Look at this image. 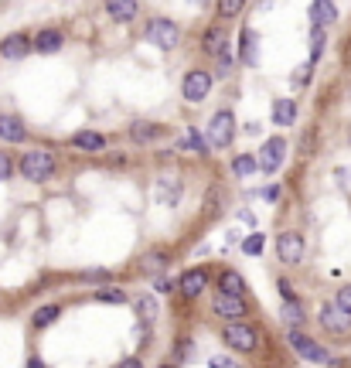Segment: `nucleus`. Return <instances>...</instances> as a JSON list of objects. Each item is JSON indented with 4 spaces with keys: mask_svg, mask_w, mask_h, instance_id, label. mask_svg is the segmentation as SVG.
Here are the masks:
<instances>
[{
    "mask_svg": "<svg viewBox=\"0 0 351 368\" xmlns=\"http://www.w3.org/2000/svg\"><path fill=\"white\" fill-rule=\"evenodd\" d=\"M96 300H103V304H127V293L120 287H103L96 290Z\"/></svg>",
    "mask_w": 351,
    "mask_h": 368,
    "instance_id": "25",
    "label": "nucleus"
},
{
    "mask_svg": "<svg viewBox=\"0 0 351 368\" xmlns=\"http://www.w3.org/2000/svg\"><path fill=\"white\" fill-rule=\"evenodd\" d=\"M259 171V160L252 157V154H239V157L232 160V174L236 178H252Z\"/></svg>",
    "mask_w": 351,
    "mask_h": 368,
    "instance_id": "20",
    "label": "nucleus"
},
{
    "mask_svg": "<svg viewBox=\"0 0 351 368\" xmlns=\"http://www.w3.org/2000/svg\"><path fill=\"white\" fill-rule=\"evenodd\" d=\"M338 307H341V311H348V314H351V287L338 290Z\"/></svg>",
    "mask_w": 351,
    "mask_h": 368,
    "instance_id": "33",
    "label": "nucleus"
},
{
    "mask_svg": "<svg viewBox=\"0 0 351 368\" xmlns=\"http://www.w3.org/2000/svg\"><path fill=\"white\" fill-rule=\"evenodd\" d=\"M225 344H232L236 351H252L259 344V334L249 324H229L225 327Z\"/></svg>",
    "mask_w": 351,
    "mask_h": 368,
    "instance_id": "9",
    "label": "nucleus"
},
{
    "mask_svg": "<svg viewBox=\"0 0 351 368\" xmlns=\"http://www.w3.org/2000/svg\"><path fill=\"white\" fill-rule=\"evenodd\" d=\"M310 17H314V27H324V24H331V21H338V3L314 0V3H310Z\"/></svg>",
    "mask_w": 351,
    "mask_h": 368,
    "instance_id": "17",
    "label": "nucleus"
},
{
    "mask_svg": "<svg viewBox=\"0 0 351 368\" xmlns=\"http://www.w3.org/2000/svg\"><path fill=\"white\" fill-rule=\"evenodd\" d=\"M136 314H140L143 324H154V320H157V300H154L150 293H147V297H140V300H136Z\"/></svg>",
    "mask_w": 351,
    "mask_h": 368,
    "instance_id": "22",
    "label": "nucleus"
},
{
    "mask_svg": "<svg viewBox=\"0 0 351 368\" xmlns=\"http://www.w3.org/2000/svg\"><path fill=\"white\" fill-rule=\"evenodd\" d=\"M321 327L331 331V334H348L351 331V314L348 311H341V307H321Z\"/></svg>",
    "mask_w": 351,
    "mask_h": 368,
    "instance_id": "10",
    "label": "nucleus"
},
{
    "mask_svg": "<svg viewBox=\"0 0 351 368\" xmlns=\"http://www.w3.org/2000/svg\"><path fill=\"white\" fill-rule=\"evenodd\" d=\"M201 48H205L208 55H218V58H222V55H225V27H222V24L208 27V31H205V38H201Z\"/></svg>",
    "mask_w": 351,
    "mask_h": 368,
    "instance_id": "15",
    "label": "nucleus"
},
{
    "mask_svg": "<svg viewBox=\"0 0 351 368\" xmlns=\"http://www.w3.org/2000/svg\"><path fill=\"white\" fill-rule=\"evenodd\" d=\"M283 154H287V140L283 136H270L266 143H263V150H259V171H266V174H273L280 164H283Z\"/></svg>",
    "mask_w": 351,
    "mask_h": 368,
    "instance_id": "6",
    "label": "nucleus"
},
{
    "mask_svg": "<svg viewBox=\"0 0 351 368\" xmlns=\"http://www.w3.org/2000/svg\"><path fill=\"white\" fill-rule=\"evenodd\" d=\"M188 147H191V150H198V154H205V140H201L198 133H191V136H188Z\"/></svg>",
    "mask_w": 351,
    "mask_h": 368,
    "instance_id": "35",
    "label": "nucleus"
},
{
    "mask_svg": "<svg viewBox=\"0 0 351 368\" xmlns=\"http://www.w3.org/2000/svg\"><path fill=\"white\" fill-rule=\"evenodd\" d=\"M116 368H143V362H140V358H123Z\"/></svg>",
    "mask_w": 351,
    "mask_h": 368,
    "instance_id": "39",
    "label": "nucleus"
},
{
    "mask_svg": "<svg viewBox=\"0 0 351 368\" xmlns=\"http://www.w3.org/2000/svg\"><path fill=\"white\" fill-rule=\"evenodd\" d=\"M27 52H31V38H27V34H10V38L0 41V55H3L7 62H17V58H24Z\"/></svg>",
    "mask_w": 351,
    "mask_h": 368,
    "instance_id": "11",
    "label": "nucleus"
},
{
    "mask_svg": "<svg viewBox=\"0 0 351 368\" xmlns=\"http://www.w3.org/2000/svg\"><path fill=\"white\" fill-rule=\"evenodd\" d=\"M303 82H310V65H300L297 76H294V85H303Z\"/></svg>",
    "mask_w": 351,
    "mask_h": 368,
    "instance_id": "34",
    "label": "nucleus"
},
{
    "mask_svg": "<svg viewBox=\"0 0 351 368\" xmlns=\"http://www.w3.org/2000/svg\"><path fill=\"white\" fill-rule=\"evenodd\" d=\"M21 174L24 181H48L55 174V157L48 150H27L21 157Z\"/></svg>",
    "mask_w": 351,
    "mask_h": 368,
    "instance_id": "1",
    "label": "nucleus"
},
{
    "mask_svg": "<svg viewBox=\"0 0 351 368\" xmlns=\"http://www.w3.org/2000/svg\"><path fill=\"white\" fill-rule=\"evenodd\" d=\"M147 38H150V45H157V48H164V52H171V48H178L181 31H178V24H174L171 17H154V21L147 24Z\"/></svg>",
    "mask_w": 351,
    "mask_h": 368,
    "instance_id": "2",
    "label": "nucleus"
},
{
    "mask_svg": "<svg viewBox=\"0 0 351 368\" xmlns=\"http://www.w3.org/2000/svg\"><path fill=\"white\" fill-rule=\"evenodd\" d=\"M290 344H294V351H297L300 358H307V362H314V365H324V362H327V351H324V348L314 341V338L300 334V331H290Z\"/></svg>",
    "mask_w": 351,
    "mask_h": 368,
    "instance_id": "7",
    "label": "nucleus"
},
{
    "mask_svg": "<svg viewBox=\"0 0 351 368\" xmlns=\"http://www.w3.org/2000/svg\"><path fill=\"white\" fill-rule=\"evenodd\" d=\"M58 314H62V307H58V304H48V307H38L31 320H34V327H48Z\"/></svg>",
    "mask_w": 351,
    "mask_h": 368,
    "instance_id": "23",
    "label": "nucleus"
},
{
    "mask_svg": "<svg viewBox=\"0 0 351 368\" xmlns=\"http://www.w3.org/2000/svg\"><path fill=\"white\" fill-rule=\"evenodd\" d=\"M218 211V187H212V194H208V215H215Z\"/></svg>",
    "mask_w": 351,
    "mask_h": 368,
    "instance_id": "38",
    "label": "nucleus"
},
{
    "mask_svg": "<svg viewBox=\"0 0 351 368\" xmlns=\"http://www.w3.org/2000/svg\"><path fill=\"white\" fill-rule=\"evenodd\" d=\"M62 45H65V38H62V31H55V27H45V31H38V34H34V48H38V52H45V55L58 52Z\"/></svg>",
    "mask_w": 351,
    "mask_h": 368,
    "instance_id": "14",
    "label": "nucleus"
},
{
    "mask_svg": "<svg viewBox=\"0 0 351 368\" xmlns=\"http://www.w3.org/2000/svg\"><path fill=\"white\" fill-rule=\"evenodd\" d=\"M229 69H232V58L222 55V58H218V76H229Z\"/></svg>",
    "mask_w": 351,
    "mask_h": 368,
    "instance_id": "37",
    "label": "nucleus"
},
{
    "mask_svg": "<svg viewBox=\"0 0 351 368\" xmlns=\"http://www.w3.org/2000/svg\"><path fill=\"white\" fill-rule=\"evenodd\" d=\"M0 136H3L7 143H21V140L27 136L24 120H21V116H10V113H3V116H0Z\"/></svg>",
    "mask_w": 351,
    "mask_h": 368,
    "instance_id": "12",
    "label": "nucleus"
},
{
    "mask_svg": "<svg viewBox=\"0 0 351 368\" xmlns=\"http://www.w3.org/2000/svg\"><path fill=\"white\" fill-rule=\"evenodd\" d=\"M157 133H161V127H157V123H134L130 136H134L136 143H147V140H154Z\"/></svg>",
    "mask_w": 351,
    "mask_h": 368,
    "instance_id": "24",
    "label": "nucleus"
},
{
    "mask_svg": "<svg viewBox=\"0 0 351 368\" xmlns=\"http://www.w3.org/2000/svg\"><path fill=\"white\" fill-rule=\"evenodd\" d=\"M294 116H297L294 99H276V103H273V123H276V127H290Z\"/></svg>",
    "mask_w": 351,
    "mask_h": 368,
    "instance_id": "19",
    "label": "nucleus"
},
{
    "mask_svg": "<svg viewBox=\"0 0 351 368\" xmlns=\"http://www.w3.org/2000/svg\"><path fill=\"white\" fill-rule=\"evenodd\" d=\"M243 62H249V65L256 62V31H249V27L243 31Z\"/></svg>",
    "mask_w": 351,
    "mask_h": 368,
    "instance_id": "26",
    "label": "nucleus"
},
{
    "mask_svg": "<svg viewBox=\"0 0 351 368\" xmlns=\"http://www.w3.org/2000/svg\"><path fill=\"white\" fill-rule=\"evenodd\" d=\"M283 317H287V324H300V320H303V307L294 300V304H287V307H283Z\"/></svg>",
    "mask_w": 351,
    "mask_h": 368,
    "instance_id": "29",
    "label": "nucleus"
},
{
    "mask_svg": "<svg viewBox=\"0 0 351 368\" xmlns=\"http://www.w3.org/2000/svg\"><path fill=\"white\" fill-rule=\"evenodd\" d=\"M243 0H222V3H218V14H222V17H236V14H243Z\"/></svg>",
    "mask_w": 351,
    "mask_h": 368,
    "instance_id": "28",
    "label": "nucleus"
},
{
    "mask_svg": "<svg viewBox=\"0 0 351 368\" xmlns=\"http://www.w3.org/2000/svg\"><path fill=\"white\" fill-rule=\"evenodd\" d=\"M212 311H215L218 317H229L232 324H239V317L249 314L243 297H229V293H218L215 300H212Z\"/></svg>",
    "mask_w": 351,
    "mask_h": 368,
    "instance_id": "8",
    "label": "nucleus"
},
{
    "mask_svg": "<svg viewBox=\"0 0 351 368\" xmlns=\"http://www.w3.org/2000/svg\"><path fill=\"white\" fill-rule=\"evenodd\" d=\"M212 368H239V365H236L232 358H222V355H215V358H212Z\"/></svg>",
    "mask_w": 351,
    "mask_h": 368,
    "instance_id": "36",
    "label": "nucleus"
},
{
    "mask_svg": "<svg viewBox=\"0 0 351 368\" xmlns=\"http://www.w3.org/2000/svg\"><path fill=\"white\" fill-rule=\"evenodd\" d=\"M10 174H14V164H10V154H3V150H0V181H7Z\"/></svg>",
    "mask_w": 351,
    "mask_h": 368,
    "instance_id": "32",
    "label": "nucleus"
},
{
    "mask_svg": "<svg viewBox=\"0 0 351 368\" xmlns=\"http://www.w3.org/2000/svg\"><path fill=\"white\" fill-rule=\"evenodd\" d=\"M27 368H48V365H45L41 358H31V362H27Z\"/></svg>",
    "mask_w": 351,
    "mask_h": 368,
    "instance_id": "40",
    "label": "nucleus"
},
{
    "mask_svg": "<svg viewBox=\"0 0 351 368\" xmlns=\"http://www.w3.org/2000/svg\"><path fill=\"white\" fill-rule=\"evenodd\" d=\"M310 52H314V58H321V52H324V27H314V34H310Z\"/></svg>",
    "mask_w": 351,
    "mask_h": 368,
    "instance_id": "30",
    "label": "nucleus"
},
{
    "mask_svg": "<svg viewBox=\"0 0 351 368\" xmlns=\"http://www.w3.org/2000/svg\"><path fill=\"white\" fill-rule=\"evenodd\" d=\"M106 14L113 21L127 24V21H134L136 14H140V7H136L134 0H113V3H106Z\"/></svg>",
    "mask_w": 351,
    "mask_h": 368,
    "instance_id": "16",
    "label": "nucleus"
},
{
    "mask_svg": "<svg viewBox=\"0 0 351 368\" xmlns=\"http://www.w3.org/2000/svg\"><path fill=\"white\" fill-rule=\"evenodd\" d=\"M232 136H236V116H232L229 109H222V113L212 116L208 140H212V147H229V143H232Z\"/></svg>",
    "mask_w": 351,
    "mask_h": 368,
    "instance_id": "3",
    "label": "nucleus"
},
{
    "mask_svg": "<svg viewBox=\"0 0 351 368\" xmlns=\"http://www.w3.org/2000/svg\"><path fill=\"white\" fill-rule=\"evenodd\" d=\"M276 256H280V263L297 266L303 260V236H297V232H280L276 236Z\"/></svg>",
    "mask_w": 351,
    "mask_h": 368,
    "instance_id": "4",
    "label": "nucleus"
},
{
    "mask_svg": "<svg viewBox=\"0 0 351 368\" xmlns=\"http://www.w3.org/2000/svg\"><path fill=\"white\" fill-rule=\"evenodd\" d=\"M218 293H229V297H243L245 293V280L236 273V269H225L218 276Z\"/></svg>",
    "mask_w": 351,
    "mask_h": 368,
    "instance_id": "18",
    "label": "nucleus"
},
{
    "mask_svg": "<svg viewBox=\"0 0 351 368\" xmlns=\"http://www.w3.org/2000/svg\"><path fill=\"white\" fill-rule=\"evenodd\" d=\"M72 143L82 147V150H103V147H106V140H103L99 133H92V130H79L76 136H72Z\"/></svg>",
    "mask_w": 351,
    "mask_h": 368,
    "instance_id": "21",
    "label": "nucleus"
},
{
    "mask_svg": "<svg viewBox=\"0 0 351 368\" xmlns=\"http://www.w3.org/2000/svg\"><path fill=\"white\" fill-rule=\"evenodd\" d=\"M243 249L245 253H249V256H256V253H263V236H256V232H252V236L245 239L243 242Z\"/></svg>",
    "mask_w": 351,
    "mask_h": 368,
    "instance_id": "31",
    "label": "nucleus"
},
{
    "mask_svg": "<svg viewBox=\"0 0 351 368\" xmlns=\"http://www.w3.org/2000/svg\"><path fill=\"white\" fill-rule=\"evenodd\" d=\"M181 92H185V99H188V103H201V99L212 92V76H208L205 69H194V72H188V76H185Z\"/></svg>",
    "mask_w": 351,
    "mask_h": 368,
    "instance_id": "5",
    "label": "nucleus"
},
{
    "mask_svg": "<svg viewBox=\"0 0 351 368\" xmlns=\"http://www.w3.org/2000/svg\"><path fill=\"white\" fill-rule=\"evenodd\" d=\"M178 287H181L185 297H198L201 290L208 287V273H205V269H188V273L178 280Z\"/></svg>",
    "mask_w": 351,
    "mask_h": 368,
    "instance_id": "13",
    "label": "nucleus"
},
{
    "mask_svg": "<svg viewBox=\"0 0 351 368\" xmlns=\"http://www.w3.org/2000/svg\"><path fill=\"white\" fill-rule=\"evenodd\" d=\"M164 263H167V253H150V256L143 260V269H147V273H161Z\"/></svg>",
    "mask_w": 351,
    "mask_h": 368,
    "instance_id": "27",
    "label": "nucleus"
},
{
    "mask_svg": "<svg viewBox=\"0 0 351 368\" xmlns=\"http://www.w3.org/2000/svg\"><path fill=\"white\" fill-rule=\"evenodd\" d=\"M161 368H178V365H161Z\"/></svg>",
    "mask_w": 351,
    "mask_h": 368,
    "instance_id": "41",
    "label": "nucleus"
}]
</instances>
